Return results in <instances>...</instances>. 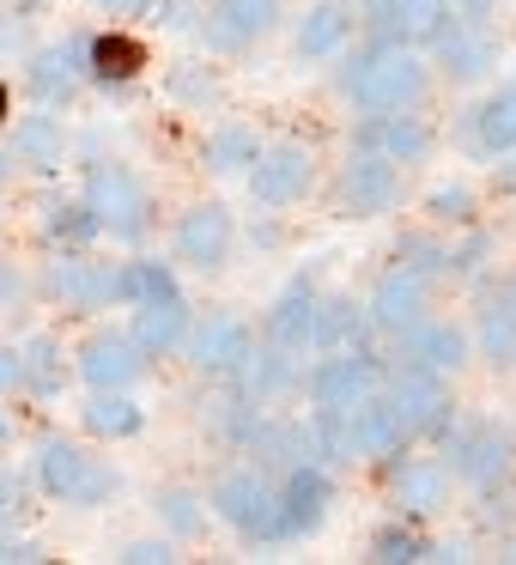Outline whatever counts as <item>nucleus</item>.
Returning a JSON list of instances; mask_svg holds the SVG:
<instances>
[{"label":"nucleus","instance_id":"1","mask_svg":"<svg viewBox=\"0 0 516 565\" xmlns=\"http://www.w3.org/2000/svg\"><path fill=\"white\" fill-rule=\"evenodd\" d=\"M431 74L438 67H431V55H419V43H407V38L365 43L341 67V98H353V110H365V116H401L431 98Z\"/></svg>","mask_w":516,"mask_h":565},{"label":"nucleus","instance_id":"2","mask_svg":"<svg viewBox=\"0 0 516 565\" xmlns=\"http://www.w3.org/2000/svg\"><path fill=\"white\" fill-rule=\"evenodd\" d=\"M207 504L232 535L261 541V547H280L286 541V492H280V480H268L261 462L225 468V475L207 487Z\"/></svg>","mask_w":516,"mask_h":565},{"label":"nucleus","instance_id":"3","mask_svg":"<svg viewBox=\"0 0 516 565\" xmlns=\"http://www.w3.org/2000/svg\"><path fill=\"white\" fill-rule=\"evenodd\" d=\"M43 298L62 305L67 317L135 310V274H128V262H92V256H79V249H62V256L43 268Z\"/></svg>","mask_w":516,"mask_h":565},{"label":"nucleus","instance_id":"4","mask_svg":"<svg viewBox=\"0 0 516 565\" xmlns=\"http://www.w3.org/2000/svg\"><path fill=\"white\" fill-rule=\"evenodd\" d=\"M31 475H37V487L50 492L55 504H74V511H104V504L122 492V475H116L104 456L79 450V444H67V438H43L37 456H31Z\"/></svg>","mask_w":516,"mask_h":565},{"label":"nucleus","instance_id":"5","mask_svg":"<svg viewBox=\"0 0 516 565\" xmlns=\"http://www.w3.org/2000/svg\"><path fill=\"white\" fill-rule=\"evenodd\" d=\"M79 195L92 201V213H98V225H104L110 244H140V237L152 232V195H147V183H140L128 164H116V159L86 164Z\"/></svg>","mask_w":516,"mask_h":565},{"label":"nucleus","instance_id":"6","mask_svg":"<svg viewBox=\"0 0 516 565\" xmlns=\"http://www.w3.org/2000/svg\"><path fill=\"white\" fill-rule=\"evenodd\" d=\"M389 390V365H383L377 353H365V347H353V353H322L316 365L304 371V395L310 407H334V414H346V407L370 402V395Z\"/></svg>","mask_w":516,"mask_h":565},{"label":"nucleus","instance_id":"7","mask_svg":"<svg viewBox=\"0 0 516 565\" xmlns=\"http://www.w3.org/2000/svg\"><path fill=\"white\" fill-rule=\"evenodd\" d=\"M389 402L401 414V426L419 438H450L455 426V395H450V377L443 371H426V365H389Z\"/></svg>","mask_w":516,"mask_h":565},{"label":"nucleus","instance_id":"8","mask_svg":"<svg viewBox=\"0 0 516 565\" xmlns=\"http://www.w3.org/2000/svg\"><path fill=\"white\" fill-rule=\"evenodd\" d=\"M401 171L407 164L383 159V152H370V147H353L341 164V183H334V213H341V220H383V213H395V201H401Z\"/></svg>","mask_w":516,"mask_h":565},{"label":"nucleus","instance_id":"9","mask_svg":"<svg viewBox=\"0 0 516 565\" xmlns=\"http://www.w3.org/2000/svg\"><path fill=\"white\" fill-rule=\"evenodd\" d=\"M431 67L450 86H486L504 67V38L492 25H474V19H450V25L431 38Z\"/></svg>","mask_w":516,"mask_h":565},{"label":"nucleus","instance_id":"10","mask_svg":"<svg viewBox=\"0 0 516 565\" xmlns=\"http://www.w3.org/2000/svg\"><path fill=\"white\" fill-rule=\"evenodd\" d=\"M237 249V220L225 201H195V207L176 213V232H171V256L195 274H219Z\"/></svg>","mask_w":516,"mask_h":565},{"label":"nucleus","instance_id":"11","mask_svg":"<svg viewBox=\"0 0 516 565\" xmlns=\"http://www.w3.org/2000/svg\"><path fill=\"white\" fill-rule=\"evenodd\" d=\"M147 365H152V353L135 341V329H98L74 353V371L86 390H135L147 377Z\"/></svg>","mask_w":516,"mask_h":565},{"label":"nucleus","instance_id":"12","mask_svg":"<svg viewBox=\"0 0 516 565\" xmlns=\"http://www.w3.org/2000/svg\"><path fill=\"white\" fill-rule=\"evenodd\" d=\"M316 152L310 147H268L261 152V164L244 177L249 183V201L256 207H268V213H286V207H298V201L316 189Z\"/></svg>","mask_w":516,"mask_h":565},{"label":"nucleus","instance_id":"13","mask_svg":"<svg viewBox=\"0 0 516 565\" xmlns=\"http://www.w3.org/2000/svg\"><path fill=\"white\" fill-rule=\"evenodd\" d=\"M92 79V38H62L50 43V50H37L25 62V86L37 104H50V110H62V104H74V92Z\"/></svg>","mask_w":516,"mask_h":565},{"label":"nucleus","instance_id":"14","mask_svg":"<svg viewBox=\"0 0 516 565\" xmlns=\"http://www.w3.org/2000/svg\"><path fill=\"white\" fill-rule=\"evenodd\" d=\"M189 365L201 371V377H219L232 383L237 371H244V359L256 353V334H249L244 317H225V310H213L207 322H195V334H189Z\"/></svg>","mask_w":516,"mask_h":565},{"label":"nucleus","instance_id":"15","mask_svg":"<svg viewBox=\"0 0 516 565\" xmlns=\"http://www.w3.org/2000/svg\"><path fill=\"white\" fill-rule=\"evenodd\" d=\"M395 353H401L407 365H426V371L455 377V371H462L467 359L480 353V347H474V334H467L462 322H450V317H419L413 329L395 334Z\"/></svg>","mask_w":516,"mask_h":565},{"label":"nucleus","instance_id":"16","mask_svg":"<svg viewBox=\"0 0 516 565\" xmlns=\"http://www.w3.org/2000/svg\"><path fill=\"white\" fill-rule=\"evenodd\" d=\"M280 492H286V541H304V535H316V529L329 523V511H334V475H329V462H316V456L292 462L280 475Z\"/></svg>","mask_w":516,"mask_h":565},{"label":"nucleus","instance_id":"17","mask_svg":"<svg viewBox=\"0 0 516 565\" xmlns=\"http://www.w3.org/2000/svg\"><path fill=\"white\" fill-rule=\"evenodd\" d=\"M431 286H438L431 274L389 262V268L377 274V286H370V317H377V334H401V329H413V322L431 310Z\"/></svg>","mask_w":516,"mask_h":565},{"label":"nucleus","instance_id":"18","mask_svg":"<svg viewBox=\"0 0 516 565\" xmlns=\"http://www.w3.org/2000/svg\"><path fill=\"white\" fill-rule=\"evenodd\" d=\"M443 450H450L455 480H474V487H492V480H504V468H510L516 438H510V431H498V426L486 419V426H450Z\"/></svg>","mask_w":516,"mask_h":565},{"label":"nucleus","instance_id":"19","mask_svg":"<svg viewBox=\"0 0 516 565\" xmlns=\"http://www.w3.org/2000/svg\"><path fill=\"white\" fill-rule=\"evenodd\" d=\"M462 140L474 159L498 164L504 152H516V79H498L474 110L462 116Z\"/></svg>","mask_w":516,"mask_h":565},{"label":"nucleus","instance_id":"20","mask_svg":"<svg viewBox=\"0 0 516 565\" xmlns=\"http://www.w3.org/2000/svg\"><path fill=\"white\" fill-rule=\"evenodd\" d=\"M450 480H455V468L450 462H438V456H413V462H395L389 468V504L401 516H438V511H450Z\"/></svg>","mask_w":516,"mask_h":565},{"label":"nucleus","instance_id":"21","mask_svg":"<svg viewBox=\"0 0 516 565\" xmlns=\"http://www.w3.org/2000/svg\"><path fill=\"white\" fill-rule=\"evenodd\" d=\"M316 310H322V292L310 274H292V280L280 286V298H273L268 310V341L286 347V353H316Z\"/></svg>","mask_w":516,"mask_h":565},{"label":"nucleus","instance_id":"22","mask_svg":"<svg viewBox=\"0 0 516 565\" xmlns=\"http://www.w3.org/2000/svg\"><path fill=\"white\" fill-rule=\"evenodd\" d=\"M128 329H135V341L147 347L152 359L183 353L189 334H195V310H189L183 286H176V292H159V298H140L135 317H128Z\"/></svg>","mask_w":516,"mask_h":565},{"label":"nucleus","instance_id":"23","mask_svg":"<svg viewBox=\"0 0 516 565\" xmlns=\"http://www.w3.org/2000/svg\"><path fill=\"white\" fill-rule=\"evenodd\" d=\"M273 25H280V0H213L207 25H201V43L232 55V50H249L256 38H268Z\"/></svg>","mask_w":516,"mask_h":565},{"label":"nucleus","instance_id":"24","mask_svg":"<svg viewBox=\"0 0 516 565\" xmlns=\"http://www.w3.org/2000/svg\"><path fill=\"white\" fill-rule=\"evenodd\" d=\"M353 31H358V0H310L292 31V55L298 62H329V55L346 50Z\"/></svg>","mask_w":516,"mask_h":565},{"label":"nucleus","instance_id":"25","mask_svg":"<svg viewBox=\"0 0 516 565\" xmlns=\"http://www.w3.org/2000/svg\"><path fill=\"white\" fill-rule=\"evenodd\" d=\"M353 147H370L395 164H426L431 147H438V135H431L413 110H401V116H365V122L353 128Z\"/></svg>","mask_w":516,"mask_h":565},{"label":"nucleus","instance_id":"26","mask_svg":"<svg viewBox=\"0 0 516 565\" xmlns=\"http://www.w3.org/2000/svg\"><path fill=\"white\" fill-rule=\"evenodd\" d=\"M62 341L55 334H25V341L7 353V390H25V395H62L67 365H62Z\"/></svg>","mask_w":516,"mask_h":565},{"label":"nucleus","instance_id":"27","mask_svg":"<svg viewBox=\"0 0 516 565\" xmlns=\"http://www.w3.org/2000/svg\"><path fill=\"white\" fill-rule=\"evenodd\" d=\"M370 329H377V317H370V298L322 292V310H316V353H353V347H365Z\"/></svg>","mask_w":516,"mask_h":565},{"label":"nucleus","instance_id":"28","mask_svg":"<svg viewBox=\"0 0 516 565\" xmlns=\"http://www.w3.org/2000/svg\"><path fill=\"white\" fill-rule=\"evenodd\" d=\"M62 159H67L62 116H55L50 104H37L31 116H19L13 122V164H25V171H55Z\"/></svg>","mask_w":516,"mask_h":565},{"label":"nucleus","instance_id":"29","mask_svg":"<svg viewBox=\"0 0 516 565\" xmlns=\"http://www.w3.org/2000/svg\"><path fill=\"white\" fill-rule=\"evenodd\" d=\"M79 426H86L92 438L122 444V438H140V431H147V407L135 402V390H92L86 407H79Z\"/></svg>","mask_w":516,"mask_h":565},{"label":"nucleus","instance_id":"30","mask_svg":"<svg viewBox=\"0 0 516 565\" xmlns=\"http://www.w3.org/2000/svg\"><path fill=\"white\" fill-rule=\"evenodd\" d=\"M261 135L249 122H219L207 135V147H201V164H207L213 177H249L261 164Z\"/></svg>","mask_w":516,"mask_h":565},{"label":"nucleus","instance_id":"31","mask_svg":"<svg viewBox=\"0 0 516 565\" xmlns=\"http://www.w3.org/2000/svg\"><path fill=\"white\" fill-rule=\"evenodd\" d=\"M147 43L128 38V31H104V38H92V79L98 86H128V79H140V67H147Z\"/></svg>","mask_w":516,"mask_h":565},{"label":"nucleus","instance_id":"32","mask_svg":"<svg viewBox=\"0 0 516 565\" xmlns=\"http://www.w3.org/2000/svg\"><path fill=\"white\" fill-rule=\"evenodd\" d=\"M207 492H195V487H152V516H159V529L164 535H176V541H195L201 529H207Z\"/></svg>","mask_w":516,"mask_h":565},{"label":"nucleus","instance_id":"33","mask_svg":"<svg viewBox=\"0 0 516 565\" xmlns=\"http://www.w3.org/2000/svg\"><path fill=\"white\" fill-rule=\"evenodd\" d=\"M474 347H480V359H486V365L516 371V310H510V298H492V305L480 310Z\"/></svg>","mask_w":516,"mask_h":565},{"label":"nucleus","instance_id":"34","mask_svg":"<svg viewBox=\"0 0 516 565\" xmlns=\"http://www.w3.org/2000/svg\"><path fill=\"white\" fill-rule=\"evenodd\" d=\"M43 237L62 244V249H79V244H92V237H104V225H98V213H92L86 195L79 201H50V207H43Z\"/></svg>","mask_w":516,"mask_h":565},{"label":"nucleus","instance_id":"35","mask_svg":"<svg viewBox=\"0 0 516 565\" xmlns=\"http://www.w3.org/2000/svg\"><path fill=\"white\" fill-rule=\"evenodd\" d=\"M426 220L431 225H450V232H467V225L480 220V195L462 183V177H450V183L426 189Z\"/></svg>","mask_w":516,"mask_h":565},{"label":"nucleus","instance_id":"36","mask_svg":"<svg viewBox=\"0 0 516 565\" xmlns=\"http://www.w3.org/2000/svg\"><path fill=\"white\" fill-rule=\"evenodd\" d=\"M407 523H413V516L395 511V523H383L377 535H370V559H438L443 547H426Z\"/></svg>","mask_w":516,"mask_h":565},{"label":"nucleus","instance_id":"37","mask_svg":"<svg viewBox=\"0 0 516 565\" xmlns=\"http://www.w3.org/2000/svg\"><path fill=\"white\" fill-rule=\"evenodd\" d=\"M395 262H401V268L431 274V280H450V244L431 237V232H407L401 244H395Z\"/></svg>","mask_w":516,"mask_h":565},{"label":"nucleus","instance_id":"38","mask_svg":"<svg viewBox=\"0 0 516 565\" xmlns=\"http://www.w3.org/2000/svg\"><path fill=\"white\" fill-rule=\"evenodd\" d=\"M450 25V7L443 0H401V38L407 43H426L431 50V38Z\"/></svg>","mask_w":516,"mask_h":565},{"label":"nucleus","instance_id":"39","mask_svg":"<svg viewBox=\"0 0 516 565\" xmlns=\"http://www.w3.org/2000/svg\"><path fill=\"white\" fill-rule=\"evenodd\" d=\"M358 31H365L370 43L401 38V0H358Z\"/></svg>","mask_w":516,"mask_h":565},{"label":"nucleus","instance_id":"40","mask_svg":"<svg viewBox=\"0 0 516 565\" xmlns=\"http://www.w3.org/2000/svg\"><path fill=\"white\" fill-rule=\"evenodd\" d=\"M486 244H492V237L480 232V225H467L462 244H450V280H474V274H480V256H486Z\"/></svg>","mask_w":516,"mask_h":565},{"label":"nucleus","instance_id":"41","mask_svg":"<svg viewBox=\"0 0 516 565\" xmlns=\"http://www.w3.org/2000/svg\"><path fill=\"white\" fill-rule=\"evenodd\" d=\"M116 559H128V565H152V559H176V535H140V541H122V553Z\"/></svg>","mask_w":516,"mask_h":565},{"label":"nucleus","instance_id":"42","mask_svg":"<svg viewBox=\"0 0 516 565\" xmlns=\"http://www.w3.org/2000/svg\"><path fill=\"white\" fill-rule=\"evenodd\" d=\"M450 7V19H474V25H492V13H498V0H443Z\"/></svg>","mask_w":516,"mask_h":565},{"label":"nucleus","instance_id":"43","mask_svg":"<svg viewBox=\"0 0 516 565\" xmlns=\"http://www.w3.org/2000/svg\"><path fill=\"white\" fill-rule=\"evenodd\" d=\"M98 13H110V19H140V13H152L159 0H92Z\"/></svg>","mask_w":516,"mask_h":565},{"label":"nucleus","instance_id":"44","mask_svg":"<svg viewBox=\"0 0 516 565\" xmlns=\"http://www.w3.org/2000/svg\"><path fill=\"white\" fill-rule=\"evenodd\" d=\"M492 183H498V189H516V159H510V152L492 164Z\"/></svg>","mask_w":516,"mask_h":565},{"label":"nucleus","instance_id":"45","mask_svg":"<svg viewBox=\"0 0 516 565\" xmlns=\"http://www.w3.org/2000/svg\"><path fill=\"white\" fill-rule=\"evenodd\" d=\"M504 298H510V310H516V286H504Z\"/></svg>","mask_w":516,"mask_h":565},{"label":"nucleus","instance_id":"46","mask_svg":"<svg viewBox=\"0 0 516 565\" xmlns=\"http://www.w3.org/2000/svg\"><path fill=\"white\" fill-rule=\"evenodd\" d=\"M19 7H25V0H19Z\"/></svg>","mask_w":516,"mask_h":565}]
</instances>
